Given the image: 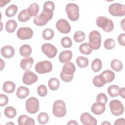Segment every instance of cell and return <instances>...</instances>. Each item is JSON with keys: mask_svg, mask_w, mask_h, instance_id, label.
Here are the masks:
<instances>
[{"mask_svg": "<svg viewBox=\"0 0 125 125\" xmlns=\"http://www.w3.org/2000/svg\"><path fill=\"white\" fill-rule=\"evenodd\" d=\"M0 61H1V63H0V71H1L3 68L4 67V65H5V63H4V62L3 61V60L1 59H0Z\"/></svg>", "mask_w": 125, "mask_h": 125, "instance_id": "obj_52", "label": "cell"}, {"mask_svg": "<svg viewBox=\"0 0 125 125\" xmlns=\"http://www.w3.org/2000/svg\"><path fill=\"white\" fill-rule=\"evenodd\" d=\"M89 43L94 50L100 48L101 45V35L97 30L91 31L88 36Z\"/></svg>", "mask_w": 125, "mask_h": 125, "instance_id": "obj_5", "label": "cell"}, {"mask_svg": "<svg viewBox=\"0 0 125 125\" xmlns=\"http://www.w3.org/2000/svg\"><path fill=\"white\" fill-rule=\"evenodd\" d=\"M37 92L41 97H44L47 94V89L44 84H41L37 88Z\"/></svg>", "mask_w": 125, "mask_h": 125, "instance_id": "obj_42", "label": "cell"}, {"mask_svg": "<svg viewBox=\"0 0 125 125\" xmlns=\"http://www.w3.org/2000/svg\"><path fill=\"white\" fill-rule=\"evenodd\" d=\"M65 11L68 19L73 21H77L80 17L79 7L74 3H69L65 6Z\"/></svg>", "mask_w": 125, "mask_h": 125, "instance_id": "obj_4", "label": "cell"}, {"mask_svg": "<svg viewBox=\"0 0 125 125\" xmlns=\"http://www.w3.org/2000/svg\"><path fill=\"white\" fill-rule=\"evenodd\" d=\"M54 9V3L52 1H46L43 4V10L42 12L52 19L53 16V11Z\"/></svg>", "mask_w": 125, "mask_h": 125, "instance_id": "obj_15", "label": "cell"}, {"mask_svg": "<svg viewBox=\"0 0 125 125\" xmlns=\"http://www.w3.org/2000/svg\"><path fill=\"white\" fill-rule=\"evenodd\" d=\"M0 53L4 58L10 59L14 56L15 49L11 45H5L0 49Z\"/></svg>", "mask_w": 125, "mask_h": 125, "instance_id": "obj_17", "label": "cell"}, {"mask_svg": "<svg viewBox=\"0 0 125 125\" xmlns=\"http://www.w3.org/2000/svg\"><path fill=\"white\" fill-rule=\"evenodd\" d=\"M57 29L61 33L67 34L71 31V26L69 22L65 19L59 20L56 24Z\"/></svg>", "mask_w": 125, "mask_h": 125, "instance_id": "obj_12", "label": "cell"}, {"mask_svg": "<svg viewBox=\"0 0 125 125\" xmlns=\"http://www.w3.org/2000/svg\"><path fill=\"white\" fill-rule=\"evenodd\" d=\"M54 31L51 28H46L42 32V37L45 40H50L54 37Z\"/></svg>", "mask_w": 125, "mask_h": 125, "instance_id": "obj_37", "label": "cell"}, {"mask_svg": "<svg viewBox=\"0 0 125 125\" xmlns=\"http://www.w3.org/2000/svg\"><path fill=\"white\" fill-rule=\"evenodd\" d=\"M51 20V18L42 12L41 14L37 15L35 17L33 20V22L35 25L41 26L45 25L48 21Z\"/></svg>", "mask_w": 125, "mask_h": 125, "instance_id": "obj_16", "label": "cell"}, {"mask_svg": "<svg viewBox=\"0 0 125 125\" xmlns=\"http://www.w3.org/2000/svg\"><path fill=\"white\" fill-rule=\"evenodd\" d=\"M96 23L99 27L102 28L105 32H110L114 29L113 22L106 17H98L96 19Z\"/></svg>", "mask_w": 125, "mask_h": 125, "instance_id": "obj_2", "label": "cell"}, {"mask_svg": "<svg viewBox=\"0 0 125 125\" xmlns=\"http://www.w3.org/2000/svg\"><path fill=\"white\" fill-rule=\"evenodd\" d=\"M61 43L64 48H70L72 45V42L69 37H64L61 39Z\"/></svg>", "mask_w": 125, "mask_h": 125, "instance_id": "obj_41", "label": "cell"}, {"mask_svg": "<svg viewBox=\"0 0 125 125\" xmlns=\"http://www.w3.org/2000/svg\"><path fill=\"white\" fill-rule=\"evenodd\" d=\"M35 125L34 120L33 118L28 117L26 121L25 125Z\"/></svg>", "mask_w": 125, "mask_h": 125, "instance_id": "obj_49", "label": "cell"}, {"mask_svg": "<svg viewBox=\"0 0 125 125\" xmlns=\"http://www.w3.org/2000/svg\"><path fill=\"white\" fill-rule=\"evenodd\" d=\"M96 101L105 104L107 101V96L104 93H100L97 96Z\"/></svg>", "mask_w": 125, "mask_h": 125, "instance_id": "obj_43", "label": "cell"}, {"mask_svg": "<svg viewBox=\"0 0 125 125\" xmlns=\"http://www.w3.org/2000/svg\"><path fill=\"white\" fill-rule=\"evenodd\" d=\"M125 124V120L124 118H119L117 119L114 124V125H124Z\"/></svg>", "mask_w": 125, "mask_h": 125, "instance_id": "obj_47", "label": "cell"}, {"mask_svg": "<svg viewBox=\"0 0 125 125\" xmlns=\"http://www.w3.org/2000/svg\"><path fill=\"white\" fill-rule=\"evenodd\" d=\"M104 45L106 49L111 50L115 47V42L112 38H108L104 42Z\"/></svg>", "mask_w": 125, "mask_h": 125, "instance_id": "obj_40", "label": "cell"}, {"mask_svg": "<svg viewBox=\"0 0 125 125\" xmlns=\"http://www.w3.org/2000/svg\"><path fill=\"white\" fill-rule=\"evenodd\" d=\"M30 91L28 88L23 86L19 87L16 91V96L21 99H23L29 95Z\"/></svg>", "mask_w": 125, "mask_h": 125, "instance_id": "obj_21", "label": "cell"}, {"mask_svg": "<svg viewBox=\"0 0 125 125\" xmlns=\"http://www.w3.org/2000/svg\"><path fill=\"white\" fill-rule=\"evenodd\" d=\"M76 62L79 67L83 68L86 67L88 66L89 61L87 58L82 56H79L76 59Z\"/></svg>", "mask_w": 125, "mask_h": 125, "instance_id": "obj_35", "label": "cell"}, {"mask_svg": "<svg viewBox=\"0 0 125 125\" xmlns=\"http://www.w3.org/2000/svg\"><path fill=\"white\" fill-rule=\"evenodd\" d=\"M9 2H10V1H7V0H1L0 1V7H2L3 6H5L7 3H8Z\"/></svg>", "mask_w": 125, "mask_h": 125, "instance_id": "obj_50", "label": "cell"}, {"mask_svg": "<svg viewBox=\"0 0 125 125\" xmlns=\"http://www.w3.org/2000/svg\"><path fill=\"white\" fill-rule=\"evenodd\" d=\"M91 66L92 70L94 72H99L102 67V62L99 58L95 59L93 60Z\"/></svg>", "mask_w": 125, "mask_h": 125, "instance_id": "obj_36", "label": "cell"}, {"mask_svg": "<svg viewBox=\"0 0 125 125\" xmlns=\"http://www.w3.org/2000/svg\"><path fill=\"white\" fill-rule=\"evenodd\" d=\"M53 68L52 63L48 61L38 62L35 67L36 71L39 74H44L50 72Z\"/></svg>", "mask_w": 125, "mask_h": 125, "instance_id": "obj_9", "label": "cell"}, {"mask_svg": "<svg viewBox=\"0 0 125 125\" xmlns=\"http://www.w3.org/2000/svg\"><path fill=\"white\" fill-rule=\"evenodd\" d=\"M38 121L39 124L41 125H44L46 124L49 121L48 115L45 112H41L37 117Z\"/></svg>", "mask_w": 125, "mask_h": 125, "instance_id": "obj_39", "label": "cell"}, {"mask_svg": "<svg viewBox=\"0 0 125 125\" xmlns=\"http://www.w3.org/2000/svg\"><path fill=\"white\" fill-rule=\"evenodd\" d=\"M81 122L84 125H96L97 120L88 112H83L80 116Z\"/></svg>", "mask_w": 125, "mask_h": 125, "instance_id": "obj_14", "label": "cell"}, {"mask_svg": "<svg viewBox=\"0 0 125 125\" xmlns=\"http://www.w3.org/2000/svg\"><path fill=\"white\" fill-rule=\"evenodd\" d=\"M9 124H13V125H14V124L12 123H7L6 124V125H9Z\"/></svg>", "mask_w": 125, "mask_h": 125, "instance_id": "obj_55", "label": "cell"}, {"mask_svg": "<svg viewBox=\"0 0 125 125\" xmlns=\"http://www.w3.org/2000/svg\"><path fill=\"white\" fill-rule=\"evenodd\" d=\"M34 62V60L32 57H26L22 59L20 62L21 68L24 70H29L32 67Z\"/></svg>", "mask_w": 125, "mask_h": 125, "instance_id": "obj_19", "label": "cell"}, {"mask_svg": "<svg viewBox=\"0 0 125 125\" xmlns=\"http://www.w3.org/2000/svg\"><path fill=\"white\" fill-rule=\"evenodd\" d=\"M8 102V97L3 94H0V106H3L6 105Z\"/></svg>", "mask_w": 125, "mask_h": 125, "instance_id": "obj_44", "label": "cell"}, {"mask_svg": "<svg viewBox=\"0 0 125 125\" xmlns=\"http://www.w3.org/2000/svg\"><path fill=\"white\" fill-rule=\"evenodd\" d=\"M125 19H123V20L121 21V27H122V29L124 30H125V28H124V27H125V24H124V23H125Z\"/></svg>", "mask_w": 125, "mask_h": 125, "instance_id": "obj_53", "label": "cell"}, {"mask_svg": "<svg viewBox=\"0 0 125 125\" xmlns=\"http://www.w3.org/2000/svg\"><path fill=\"white\" fill-rule=\"evenodd\" d=\"M67 125H77L78 123L75 120H71L67 123Z\"/></svg>", "mask_w": 125, "mask_h": 125, "instance_id": "obj_51", "label": "cell"}, {"mask_svg": "<svg viewBox=\"0 0 125 125\" xmlns=\"http://www.w3.org/2000/svg\"><path fill=\"white\" fill-rule=\"evenodd\" d=\"M38 80V76L29 70L25 71L23 75L22 82L26 85H31L35 83Z\"/></svg>", "mask_w": 125, "mask_h": 125, "instance_id": "obj_13", "label": "cell"}, {"mask_svg": "<svg viewBox=\"0 0 125 125\" xmlns=\"http://www.w3.org/2000/svg\"><path fill=\"white\" fill-rule=\"evenodd\" d=\"M125 33L120 34L119 35V36L118 37V42L119 43L123 46H124L125 45Z\"/></svg>", "mask_w": 125, "mask_h": 125, "instance_id": "obj_46", "label": "cell"}, {"mask_svg": "<svg viewBox=\"0 0 125 125\" xmlns=\"http://www.w3.org/2000/svg\"><path fill=\"white\" fill-rule=\"evenodd\" d=\"M27 10L30 17H36L39 11V6L37 3L34 2L29 6Z\"/></svg>", "mask_w": 125, "mask_h": 125, "instance_id": "obj_28", "label": "cell"}, {"mask_svg": "<svg viewBox=\"0 0 125 125\" xmlns=\"http://www.w3.org/2000/svg\"><path fill=\"white\" fill-rule=\"evenodd\" d=\"M92 47L88 42L83 43L79 46V51L83 54L88 55L92 53Z\"/></svg>", "mask_w": 125, "mask_h": 125, "instance_id": "obj_25", "label": "cell"}, {"mask_svg": "<svg viewBox=\"0 0 125 125\" xmlns=\"http://www.w3.org/2000/svg\"><path fill=\"white\" fill-rule=\"evenodd\" d=\"M74 41L78 43L83 42L85 38V35L84 33L82 31H76L73 36Z\"/></svg>", "mask_w": 125, "mask_h": 125, "instance_id": "obj_38", "label": "cell"}, {"mask_svg": "<svg viewBox=\"0 0 125 125\" xmlns=\"http://www.w3.org/2000/svg\"><path fill=\"white\" fill-rule=\"evenodd\" d=\"M112 114L116 116H120L124 112V106L121 102L118 100H111L109 104Z\"/></svg>", "mask_w": 125, "mask_h": 125, "instance_id": "obj_8", "label": "cell"}, {"mask_svg": "<svg viewBox=\"0 0 125 125\" xmlns=\"http://www.w3.org/2000/svg\"><path fill=\"white\" fill-rule=\"evenodd\" d=\"M41 48L42 52L49 58H53L57 53V48L52 44L48 43L43 44Z\"/></svg>", "mask_w": 125, "mask_h": 125, "instance_id": "obj_11", "label": "cell"}, {"mask_svg": "<svg viewBox=\"0 0 125 125\" xmlns=\"http://www.w3.org/2000/svg\"><path fill=\"white\" fill-rule=\"evenodd\" d=\"M30 18L31 17L28 12L27 9H25L21 10L18 16V20L21 22H25L28 21Z\"/></svg>", "mask_w": 125, "mask_h": 125, "instance_id": "obj_33", "label": "cell"}, {"mask_svg": "<svg viewBox=\"0 0 125 125\" xmlns=\"http://www.w3.org/2000/svg\"><path fill=\"white\" fill-rule=\"evenodd\" d=\"M60 82L55 78H52L50 79L48 82V86L49 88L52 91L57 90L60 87Z\"/></svg>", "mask_w": 125, "mask_h": 125, "instance_id": "obj_30", "label": "cell"}, {"mask_svg": "<svg viewBox=\"0 0 125 125\" xmlns=\"http://www.w3.org/2000/svg\"><path fill=\"white\" fill-rule=\"evenodd\" d=\"M111 68L116 72L120 71L123 68L122 62L118 59H113L110 62Z\"/></svg>", "mask_w": 125, "mask_h": 125, "instance_id": "obj_27", "label": "cell"}, {"mask_svg": "<svg viewBox=\"0 0 125 125\" xmlns=\"http://www.w3.org/2000/svg\"><path fill=\"white\" fill-rule=\"evenodd\" d=\"M4 115L8 118H13L17 115V111L13 106H7L4 111Z\"/></svg>", "mask_w": 125, "mask_h": 125, "instance_id": "obj_34", "label": "cell"}, {"mask_svg": "<svg viewBox=\"0 0 125 125\" xmlns=\"http://www.w3.org/2000/svg\"><path fill=\"white\" fill-rule=\"evenodd\" d=\"M5 30L10 33H13L17 27V23L14 20H9L5 23Z\"/></svg>", "mask_w": 125, "mask_h": 125, "instance_id": "obj_26", "label": "cell"}, {"mask_svg": "<svg viewBox=\"0 0 125 125\" xmlns=\"http://www.w3.org/2000/svg\"><path fill=\"white\" fill-rule=\"evenodd\" d=\"M29 117L26 115H21L18 119V123L19 125H25L26 121Z\"/></svg>", "mask_w": 125, "mask_h": 125, "instance_id": "obj_45", "label": "cell"}, {"mask_svg": "<svg viewBox=\"0 0 125 125\" xmlns=\"http://www.w3.org/2000/svg\"><path fill=\"white\" fill-rule=\"evenodd\" d=\"M109 13L114 17H123L125 15V6L119 3L111 4L108 7Z\"/></svg>", "mask_w": 125, "mask_h": 125, "instance_id": "obj_6", "label": "cell"}, {"mask_svg": "<svg viewBox=\"0 0 125 125\" xmlns=\"http://www.w3.org/2000/svg\"><path fill=\"white\" fill-rule=\"evenodd\" d=\"M33 35V30L28 27H20L17 32L18 38L21 40H29L32 37Z\"/></svg>", "mask_w": 125, "mask_h": 125, "instance_id": "obj_10", "label": "cell"}, {"mask_svg": "<svg viewBox=\"0 0 125 125\" xmlns=\"http://www.w3.org/2000/svg\"><path fill=\"white\" fill-rule=\"evenodd\" d=\"M53 114L59 118L64 117L66 114L65 104L62 100H58L54 102L52 108Z\"/></svg>", "mask_w": 125, "mask_h": 125, "instance_id": "obj_3", "label": "cell"}, {"mask_svg": "<svg viewBox=\"0 0 125 125\" xmlns=\"http://www.w3.org/2000/svg\"><path fill=\"white\" fill-rule=\"evenodd\" d=\"M75 70L76 67L72 62H68L65 63L60 74L62 80L65 83L71 82L73 79L74 73L75 72Z\"/></svg>", "mask_w": 125, "mask_h": 125, "instance_id": "obj_1", "label": "cell"}, {"mask_svg": "<svg viewBox=\"0 0 125 125\" xmlns=\"http://www.w3.org/2000/svg\"><path fill=\"white\" fill-rule=\"evenodd\" d=\"M125 87H122L121 88H119V92L118 94L119 95L122 97L123 99H125Z\"/></svg>", "mask_w": 125, "mask_h": 125, "instance_id": "obj_48", "label": "cell"}, {"mask_svg": "<svg viewBox=\"0 0 125 125\" xmlns=\"http://www.w3.org/2000/svg\"><path fill=\"white\" fill-rule=\"evenodd\" d=\"M72 56V52L70 50H63L60 53L59 60L61 63H66L71 60Z\"/></svg>", "mask_w": 125, "mask_h": 125, "instance_id": "obj_20", "label": "cell"}, {"mask_svg": "<svg viewBox=\"0 0 125 125\" xmlns=\"http://www.w3.org/2000/svg\"><path fill=\"white\" fill-rule=\"evenodd\" d=\"M105 104L100 103L96 102L94 103L91 107V111L95 115H101L103 113L105 110Z\"/></svg>", "mask_w": 125, "mask_h": 125, "instance_id": "obj_18", "label": "cell"}, {"mask_svg": "<svg viewBox=\"0 0 125 125\" xmlns=\"http://www.w3.org/2000/svg\"><path fill=\"white\" fill-rule=\"evenodd\" d=\"M39 101L34 97H30L25 102L26 110L30 114H35L37 113L39 111Z\"/></svg>", "mask_w": 125, "mask_h": 125, "instance_id": "obj_7", "label": "cell"}, {"mask_svg": "<svg viewBox=\"0 0 125 125\" xmlns=\"http://www.w3.org/2000/svg\"><path fill=\"white\" fill-rule=\"evenodd\" d=\"M18 10V6L15 4L9 5L5 10V15L7 17H12L14 16Z\"/></svg>", "mask_w": 125, "mask_h": 125, "instance_id": "obj_32", "label": "cell"}, {"mask_svg": "<svg viewBox=\"0 0 125 125\" xmlns=\"http://www.w3.org/2000/svg\"><path fill=\"white\" fill-rule=\"evenodd\" d=\"M101 125H110L111 124L107 121H104L101 123Z\"/></svg>", "mask_w": 125, "mask_h": 125, "instance_id": "obj_54", "label": "cell"}, {"mask_svg": "<svg viewBox=\"0 0 125 125\" xmlns=\"http://www.w3.org/2000/svg\"><path fill=\"white\" fill-rule=\"evenodd\" d=\"M92 83L94 86L97 87H102L106 83L104 78L101 74L94 77L92 80Z\"/></svg>", "mask_w": 125, "mask_h": 125, "instance_id": "obj_29", "label": "cell"}, {"mask_svg": "<svg viewBox=\"0 0 125 125\" xmlns=\"http://www.w3.org/2000/svg\"><path fill=\"white\" fill-rule=\"evenodd\" d=\"M101 75L104 78L105 83H109L112 82L114 80L115 77V73L110 70H104L101 74Z\"/></svg>", "mask_w": 125, "mask_h": 125, "instance_id": "obj_22", "label": "cell"}, {"mask_svg": "<svg viewBox=\"0 0 125 125\" xmlns=\"http://www.w3.org/2000/svg\"><path fill=\"white\" fill-rule=\"evenodd\" d=\"M16 88L15 84L12 81H7L4 83L2 86L3 90L7 93H12L14 92Z\"/></svg>", "mask_w": 125, "mask_h": 125, "instance_id": "obj_23", "label": "cell"}, {"mask_svg": "<svg viewBox=\"0 0 125 125\" xmlns=\"http://www.w3.org/2000/svg\"><path fill=\"white\" fill-rule=\"evenodd\" d=\"M119 86L116 84H113L109 86L107 89V93L111 97H116L119 95Z\"/></svg>", "mask_w": 125, "mask_h": 125, "instance_id": "obj_31", "label": "cell"}, {"mask_svg": "<svg viewBox=\"0 0 125 125\" xmlns=\"http://www.w3.org/2000/svg\"><path fill=\"white\" fill-rule=\"evenodd\" d=\"M19 52L21 56L28 57L32 53V48L28 44H23L20 47Z\"/></svg>", "mask_w": 125, "mask_h": 125, "instance_id": "obj_24", "label": "cell"}]
</instances>
